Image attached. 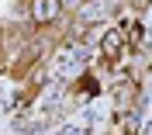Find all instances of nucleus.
Instances as JSON below:
<instances>
[{"label": "nucleus", "mask_w": 152, "mask_h": 135, "mask_svg": "<svg viewBox=\"0 0 152 135\" xmlns=\"http://www.w3.org/2000/svg\"><path fill=\"white\" fill-rule=\"evenodd\" d=\"M114 14H118V7H114L111 0H83L80 7H76V24H73V35H83V31L97 28V24H104V21H111Z\"/></svg>", "instance_id": "obj_1"}, {"label": "nucleus", "mask_w": 152, "mask_h": 135, "mask_svg": "<svg viewBox=\"0 0 152 135\" xmlns=\"http://www.w3.org/2000/svg\"><path fill=\"white\" fill-rule=\"evenodd\" d=\"M28 14L38 28H45L62 18V0H28Z\"/></svg>", "instance_id": "obj_3"}, {"label": "nucleus", "mask_w": 152, "mask_h": 135, "mask_svg": "<svg viewBox=\"0 0 152 135\" xmlns=\"http://www.w3.org/2000/svg\"><path fill=\"white\" fill-rule=\"evenodd\" d=\"M124 52H128V42H124L121 24L107 28V31H104V38H100V62H104V66H114V62H118Z\"/></svg>", "instance_id": "obj_2"}]
</instances>
